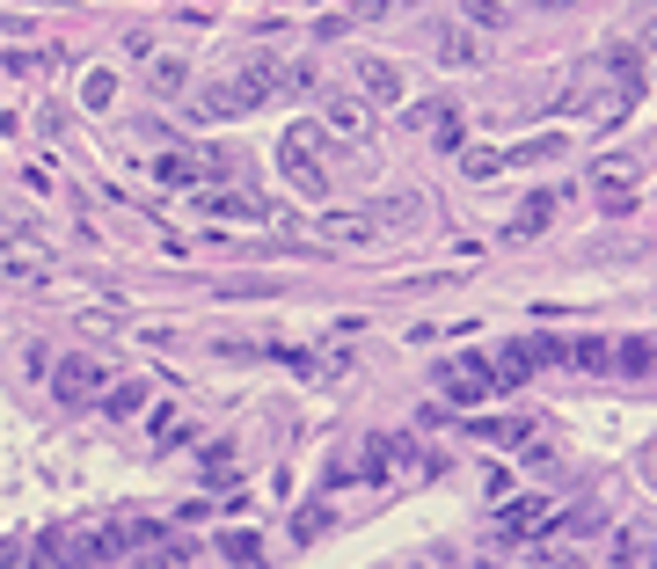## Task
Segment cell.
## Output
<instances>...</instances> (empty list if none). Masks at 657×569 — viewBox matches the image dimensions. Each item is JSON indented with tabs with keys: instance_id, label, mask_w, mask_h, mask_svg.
<instances>
[{
	"instance_id": "obj_1",
	"label": "cell",
	"mask_w": 657,
	"mask_h": 569,
	"mask_svg": "<svg viewBox=\"0 0 657 569\" xmlns=\"http://www.w3.org/2000/svg\"><path fill=\"white\" fill-rule=\"evenodd\" d=\"M277 175L300 190V197H328V169H322V124H285L277 139Z\"/></svg>"
},
{
	"instance_id": "obj_2",
	"label": "cell",
	"mask_w": 657,
	"mask_h": 569,
	"mask_svg": "<svg viewBox=\"0 0 657 569\" xmlns=\"http://www.w3.org/2000/svg\"><path fill=\"white\" fill-rule=\"evenodd\" d=\"M438 387H446V402H453V409H475V402H489V395H497V373H489V358H483V350H461V358H446V365H438Z\"/></svg>"
},
{
	"instance_id": "obj_3",
	"label": "cell",
	"mask_w": 657,
	"mask_h": 569,
	"mask_svg": "<svg viewBox=\"0 0 657 569\" xmlns=\"http://www.w3.org/2000/svg\"><path fill=\"white\" fill-rule=\"evenodd\" d=\"M322 132L358 146V139H373V110H365L358 95H328V103H322Z\"/></svg>"
},
{
	"instance_id": "obj_4",
	"label": "cell",
	"mask_w": 657,
	"mask_h": 569,
	"mask_svg": "<svg viewBox=\"0 0 657 569\" xmlns=\"http://www.w3.org/2000/svg\"><path fill=\"white\" fill-rule=\"evenodd\" d=\"M95 379H103V365H95V358H59L52 395L67 402V409H81V402H95Z\"/></svg>"
},
{
	"instance_id": "obj_5",
	"label": "cell",
	"mask_w": 657,
	"mask_h": 569,
	"mask_svg": "<svg viewBox=\"0 0 657 569\" xmlns=\"http://www.w3.org/2000/svg\"><path fill=\"white\" fill-rule=\"evenodd\" d=\"M198 205H205L212 220H242V226L271 220V212H263V197H256V190H205V197H198Z\"/></svg>"
},
{
	"instance_id": "obj_6",
	"label": "cell",
	"mask_w": 657,
	"mask_h": 569,
	"mask_svg": "<svg viewBox=\"0 0 657 569\" xmlns=\"http://www.w3.org/2000/svg\"><path fill=\"white\" fill-rule=\"evenodd\" d=\"M402 460H410V438H365L358 475L365 482H387V475H402Z\"/></svg>"
},
{
	"instance_id": "obj_7",
	"label": "cell",
	"mask_w": 657,
	"mask_h": 569,
	"mask_svg": "<svg viewBox=\"0 0 657 569\" xmlns=\"http://www.w3.org/2000/svg\"><path fill=\"white\" fill-rule=\"evenodd\" d=\"M358 88L373 95V103H395V95H402L410 81H402V67H395V59H373V52H365V59H358Z\"/></svg>"
},
{
	"instance_id": "obj_8",
	"label": "cell",
	"mask_w": 657,
	"mask_h": 569,
	"mask_svg": "<svg viewBox=\"0 0 657 569\" xmlns=\"http://www.w3.org/2000/svg\"><path fill=\"white\" fill-rule=\"evenodd\" d=\"M548 497H519V504H504V511H497V534L504 540H519V534H534V526H548Z\"/></svg>"
},
{
	"instance_id": "obj_9",
	"label": "cell",
	"mask_w": 657,
	"mask_h": 569,
	"mask_svg": "<svg viewBox=\"0 0 657 569\" xmlns=\"http://www.w3.org/2000/svg\"><path fill=\"white\" fill-rule=\"evenodd\" d=\"M512 169V154L504 146H461V175H475V183H489V175Z\"/></svg>"
},
{
	"instance_id": "obj_10",
	"label": "cell",
	"mask_w": 657,
	"mask_h": 569,
	"mask_svg": "<svg viewBox=\"0 0 657 569\" xmlns=\"http://www.w3.org/2000/svg\"><path fill=\"white\" fill-rule=\"evenodd\" d=\"M154 175H161V183H175V190L205 183V169H198V154H183V146H175V154H154Z\"/></svg>"
},
{
	"instance_id": "obj_11",
	"label": "cell",
	"mask_w": 657,
	"mask_h": 569,
	"mask_svg": "<svg viewBox=\"0 0 657 569\" xmlns=\"http://www.w3.org/2000/svg\"><path fill=\"white\" fill-rule=\"evenodd\" d=\"M183 81H191L183 59H146V88H154V95H183Z\"/></svg>"
},
{
	"instance_id": "obj_12",
	"label": "cell",
	"mask_w": 657,
	"mask_h": 569,
	"mask_svg": "<svg viewBox=\"0 0 657 569\" xmlns=\"http://www.w3.org/2000/svg\"><path fill=\"white\" fill-rule=\"evenodd\" d=\"M489 373H497V379H504V387H519V379H526V373H534V350H526V344H504V350H497V358H489Z\"/></svg>"
},
{
	"instance_id": "obj_13",
	"label": "cell",
	"mask_w": 657,
	"mask_h": 569,
	"mask_svg": "<svg viewBox=\"0 0 657 569\" xmlns=\"http://www.w3.org/2000/svg\"><path fill=\"white\" fill-rule=\"evenodd\" d=\"M555 220V190H534V197H526V212H519V220H512V234H519V242H526V234H540V226H548Z\"/></svg>"
},
{
	"instance_id": "obj_14",
	"label": "cell",
	"mask_w": 657,
	"mask_h": 569,
	"mask_svg": "<svg viewBox=\"0 0 657 569\" xmlns=\"http://www.w3.org/2000/svg\"><path fill=\"white\" fill-rule=\"evenodd\" d=\"M416 205H424L416 190H395V197H381V205H373V226H410Z\"/></svg>"
},
{
	"instance_id": "obj_15",
	"label": "cell",
	"mask_w": 657,
	"mask_h": 569,
	"mask_svg": "<svg viewBox=\"0 0 657 569\" xmlns=\"http://www.w3.org/2000/svg\"><path fill=\"white\" fill-rule=\"evenodd\" d=\"M438 59H446V67H483V44H475L467 30H446L438 37Z\"/></svg>"
},
{
	"instance_id": "obj_16",
	"label": "cell",
	"mask_w": 657,
	"mask_h": 569,
	"mask_svg": "<svg viewBox=\"0 0 657 569\" xmlns=\"http://www.w3.org/2000/svg\"><path fill=\"white\" fill-rule=\"evenodd\" d=\"M424 124H432V132H438V146H446V154H461V139H467V118H461V110H432V118H424Z\"/></svg>"
},
{
	"instance_id": "obj_17",
	"label": "cell",
	"mask_w": 657,
	"mask_h": 569,
	"mask_svg": "<svg viewBox=\"0 0 657 569\" xmlns=\"http://www.w3.org/2000/svg\"><path fill=\"white\" fill-rule=\"evenodd\" d=\"M614 365H621V379H650V336H628L614 350Z\"/></svg>"
},
{
	"instance_id": "obj_18",
	"label": "cell",
	"mask_w": 657,
	"mask_h": 569,
	"mask_svg": "<svg viewBox=\"0 0 657 569\" xmlns=\"http://www.w3.org/2000/svg\"><path fill=\"white\" fill-rule=\"evenodd\" d=\"M81 103H88V110H110V103H118V73L95 67V73L81 81Z\"/></svg>"
},
{
	"instance_id": "obj_19",
	"label": "cell",
	"mask_w": 657,
	"mask_h": 569,
	"mask_svg": "<svg viewBox=\"0 0 657 569\" xmlns=\"http://www.w3.org/2000/svg\"><path fill=\"white\" fill-rule=\"evenodd\" d=\"M322 234H328V242H381V226H373V220H336V212L322 220Z\"/></svg>"
},
{
	"instance_id": "obj_20",
	"label": "cell",
	"mask_w": 657,
	"mask_h": 569,
	"mask_svg": "<svg viewBox=\"0 0 657 569\" xmlns=\"http://www.w3.org/2000/svg\"><path fill=\"white\" fill-rule=\"evenodd\" d=\"M103 409H110V416H132V409H146V379H118Z\"/></svg>"
},
{
	"instance_id": "obj_21",
	"label": "cell",
	"mask_w": 657,
	"mask_h": 569,
	"mask_svg": "<svg viewBox=\"0 0 657 569\" xmlns=\"http://www.w3.org/2000/svg\"><path fill=\"white\" fill-rule=\"evenodd\" d=\"M234 467H242V460H234L226 438H220V446H205V482H234Z\"/></svg>"
},
{
	"instance_id": "obj_22",
	"label": "cell",
	"mask_w": 657,
	"mask_h": 569,
	"mask_svg": "<svg viewBox=\"0 0 657 569\" xmlns=\"http://www.w3.org/2000/svg\"><path fill=\"white\" fill-rule=\"evenodd\" d=\"M220 548H226V562H242V569H256V562H263V540H256V534H226Z\"/></svg>"
},
{
	"instance_id": "obj_23",
	"label": "cell",
	"mask_w": 657,
	"mask_h": 569,
	"mask_svg": "<svg viewBox=\"0 0 657 569\" xmlns=\"http://www.w3.org/2000/svg\"><path fill=\"white\" fill-rule=\"evenodd\" d=\"M328 518H336L328 504H307V511L293 518V540H322V534H328Z\"/></svg>"
},
{
	"instance_id": "obj_24",
	"label": "cell",
	"mask_w": 657,
	"mask_h": 569,
	"mask_svg": "<svg viewBox=\"0 0 657 569\" xmlns=\"http://www.w3.org/2000/svg\"><path fill=\"white\" fill-rule=\"evenodd\" d=\"M570 358H577V365H585V373H599V365H606V358H614V350H606V344H599V336H585V344H577V350H570Z\"/></svg>"
},
{
	"instance_id": "obj_25",
	"label": "cell",
	"mask_w": 657,
	"mask_h": 569,
	"mask_svg": "<svg viewBox=\"0 0 657 569\" xmlns=\"http://www.w3.org/2000/svg\"><path fill=\"white\" fill-rule=\"evenodd\" d=\"M614 562L636 569V562H643V534H621V540H614Z\"/></svg>"
},
{
	"instance_id": "obj_26",
	"label": "cell",
	"mask_w": 657,
	"mask_h": 569,
	"mask_svg": "<svg viewBox=\"0 0 657 569\" xmlns=\"http://www.w3.org/2000/svg\"><path fill=\"white\" fill-rule=\"evenodd\" d=\"M467 16L483 22V30H504V8H497V0H467Z\"/></svg>"
},
{
	"instance_id": "obj_27",
	"label": "cell",
	"mask_w": 657,
	"mask_h": 569,
	"mask_svg": "<svg viewBox=\"0 0 657 569\" xmlns=\"http://www.w3.org/2000/svg\"><path fill=\"white\" fill-rule=\"evenodd\" d=\"M540 569H585L577 555H540Z\"/></svg>"
}]
</instances>
